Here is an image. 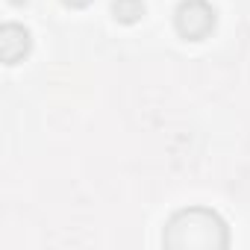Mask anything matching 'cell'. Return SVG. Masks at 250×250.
I'll return each mask as SVG.
<instances>
[{"label":"cell","mask_w":250,"mask_h":250,"mask_svg":"<svg viewBox=\"0 0 250 250\" xmlns=\"http://www.w3.org/2000/svg\"><path fill=\"white\" fill-rule=\"evenodd\" d=\"M165 244L168 247H224L227 227L209 209H186L171 218L165 229Z\"/></svg>","instance_id":"obj_1"},{"label":"cell","mask_w":250,"mask_h":250,"mask_svg":"<svg viewBox=\"0 0 250 250\" xmlns=\"http://www.w3.org/2000/svg\"><path fill=\"white\" fill-rule=\"evenodd\" d=\"M215 27V9L203 0H188L177 9V30L186 39H203L209 30Z\"/></svg>","instance_id":"obj_2"},{"label":"cell","mask_w":250,"mask_h":250,"mask_svg":"<svg viewBox=\"0 0 250 250\" xmlns=\"http://www.w3.org/2000/svg\"><path fill=\"white\" fill-rule=\"evenodd\" d=\"M142 12H145L142 0H115V15L121 21H136Z\"/></svg>","instance_id":"obj_3"},{"label":"cell","mask_w":250,"mask_h":250,"mask_svg":"<svg viewBox=\"0 0 250 250\" xmlns=\"http://www.w3.org/2000/svg\"><path fill=\"white\" fill-rule=\"evenodd\" d=\"M65 3H68V6H88L91 0H65Z\"/></svg>","instance_id":"obj_4"}]
</instances>
